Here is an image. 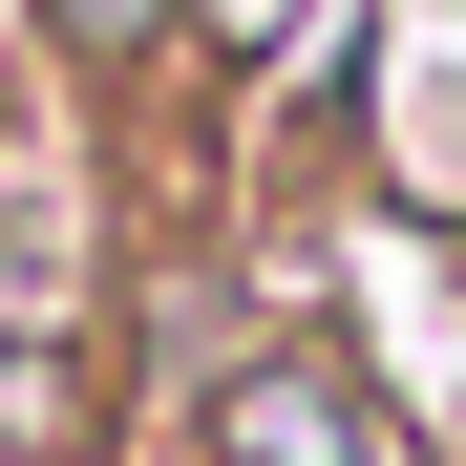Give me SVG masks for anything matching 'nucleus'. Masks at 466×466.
<instances>
[{"instance_id":"f257e3e1","label":"nucleus","mask_w":466,"mask_h":466,"mask_svg":"<svg viewBox=\"0 0 466 466\" xmlns=\"http://www.w3.org/2000/svg\"><path fill=\"white\" fill-rule=\"evenodd\" d=\"M233 445H255V466H276V445H297V466H339V403H319V381H255V403H233Z\"/></svg>"},{"instance_id":"7ed1b4c3","label":"nucleus","mask_w":466,"mask_h":466,"mask_svg":"<svg viewBox=\"0 0 466 466\" xmlns=\"http://www.w3.org/2000/svg\"><path fill=\"white\" fill-rule=\"evenodd\" d=\"M212 22H276V0H212Z\"/></svg>"},{"instance_id":"f03ea898","label":"nucleus","mask_w":466,"mask_h":466,"mask_svg":"<svg viewBox=\"0 0 466 466\" xmlns=\"http://www.w3.org/2000/svg\"><path fill=\"white\" fill-rule=\"evenodd\" d=\"M64 22H148V0H64Z\"/></svg>"}]
</instances>
